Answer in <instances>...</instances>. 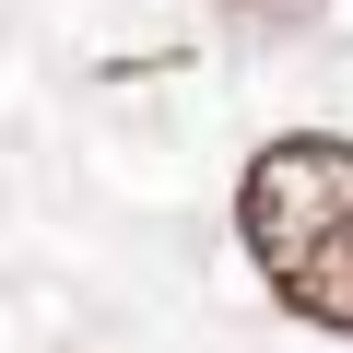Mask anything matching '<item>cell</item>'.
<instances>
[{
  "mask_svg": "<svg viewBox=\"0 0 353 353\" xmlns=\"http://www.w3.org/2000/svg\"><path fill=\"white\" fill-rule=\"evenodd\" d=\"M236 236H248L259 283H271L306 330L353 341V141H341V130H283V141L248 153V176H236Z\"/></svg>",
  "mask_w": 353,
  "mask_h": 353,
  "instance_id": "obj_1",
  "label": "cell"
},
{
  "mask_svg": "<svg viewBox=\"0 0 353 353\" xmlns=\"http://www.w3.org/2000/svg\"><path fill=\"white\" fill-rule=\"evenodd\" d=\"M224 12H236V24H318L330 0H224Z\"/></svg>",
  "mask_w": 353,
  "mask_h": 353,
  "instance_id": "obj_2",
  "label": "cell"
}]
</instances>
